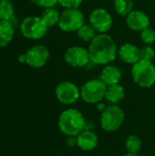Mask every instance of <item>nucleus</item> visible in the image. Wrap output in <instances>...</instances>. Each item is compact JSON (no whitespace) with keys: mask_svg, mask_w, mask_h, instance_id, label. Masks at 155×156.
<instances>
[{"mask_svg":"<svg viewBox=\"0 0 155 156\" xmlns=\"http://www.w3.org/2000/svg\"><path fill=\"white\" fill-rule=\"evenodd\" d=\"M117 46L113 38L105 34H99L90 42L89 47L90 59L98 65H107L117 56Z\"/></svg>","mask_w":155,"mask_h":156,"instance_id":"obj_1","label":"nucleus"},{"mask_svg":"<svg viewBox=\"0 0 155 156\" xmlns=\"http://www.w3.org/2000/svg\"><path fill=\"white\" fill-rule=\"evenodd\" d=\"M58 128L68 137H77L86 129V120L79 111L67 109L59 115Z\"/></svg>","mask_w":155,"mask_h":156,"instance_id":"obj_2","label":"nucleus"},{"mask_svg":"<svg viewBox=\"0 0 155 156\" xmlns=\"http://www.w3.org/2000/svg\"><path fill=\"white\" fill-rule=\"evenodd\" d=\"M132 76L141 88H151L155 84V66L151 61L140 59L132 65Z\"/></svg>","mask_w":155,"mask_h":156,"instance_id":"obj_3","label":"nucleus"},{"mask_svg":"<svg viewBox=\"0 0 155 156\" xmlns=\"http://www.w3.org/2000/svg\"><path fill=\"white\" fill-rule=\"evenodd\" d=\"M125 120V113L118 105L110 104L101 112L100 125L101 128L108 132L113 133L118 131L123 124Z\"/></svg>","mask_w":155,"mask_h":156,"instance_id":"obj_4","label":"nucleus"},{"mask_svg":"<svg viewBox=\"0 0 155 156\" xmlns=\"http://www.w3.org/2000/svg\"><path fill=\"white\" fill-rule=\"evenodd\" d=\"M107 85L100 80H90L80 89L81 99L90 104H96L105 99Z\"/></svg>","mask_w":155,"mask_h":156,"instance_id":"obj_5","label":"nucleus"},{"mask_svg":"<svg viewBox=\"0 0 155 156\" xmlns=\"http://www.w3.org/2000/svg\"><path fill=\"white\" fill-rule=\"evenodd\" d=\"M48 27L38 16H27L20 25V30L22 35L33 40L41 39L47 34Z\"/></svg>","mask_w":155,"mask_h":156,"instance_id":"obj_6","label":"nucleus"},{"mask_svg":"<svg viewBox=\"0 0 155 156\" xmlns=\"http://www.w3.org/2000/svg\"><path fill=\"white\" fill-rule=\"evenodd\" d=\"M84 24V16L79 8H66L58 21L59 28L64 32H74Z\"/></svg>","mask_w":155,"mask_h":156,"instance_id":"obj_7","label":"nucleus"},{"mask_svg":"<svg viewBox=\"0 0 155 156\" xmlns=\"http://www.w3.org/2000/svg\"><path fill=\"white\" fill-rule=\"evenodd\" d=\"M57 100L65 105H70L75 103L80 97V90L76 84L70 81L60 82L55 90Z\"/></svg>","mask_w":155,"mask_h":156,"instance_id":"obj_8","label":"nucleus"},{"mask_svg":"<svg viewBox=\"0 0 155 156\" xmlns=\"http://www.w3.org/2000/svg\"><path fill=\"white\" fill-rule=\"evenodd\" d=\"M64 59L69 65L74 68L85 67L90 61L89 50L79 46L69 48L65 52Z\"/></svg>","mask_w":155,"mask_h":156,"instance_id":"obj_9","label":"nucleus"},{"mask_svg":"<svg viewBox=\"0 0 155 156\" xmlns=\"http://www.w3.org/2000/svg\"><path fill=\"white\" fill-rule=\"evenodd\" d=\"M90 25L100 34H105L112 26V18L109 12L103 8H96L90 15Z\"/></svg>","mask_w":155,"mask_h":156,"instance_id":"obj_10","label":"nucleus"},{"mask_svg":"<svg viewBox=\"0 0 155 156\" xmlns=\"http://www.w3.org/2000/svg\"><path fill=\"white\" fill-rule=\"evenodd\" d=\"M26 63L32 68H42L45 66L49 58L48 49L43 45H37L29 48L26 53Z\"/></svg>","mask_w":155,"mask_h":156,"instance_id":"obj_11","label":"nucleus"},{"mask_svg":"<svg viewBox=\"0 0 155 156\" xmlns=\"http://www.w3.org/2000/svg\"><path fill=\"white\" fill-rule=\"evenodd\" d=\"M126 23L131 29L134 31H143L149 27L150 19L145 13L139 10H132L126 16Z\"/></svg>","mask_w":155,"mask_h":156,"instance_id":"obj_12","label":"nucleus"},{"mask_svg":"<svg viewBox=\"0 0 155 156\" xmlns=\"http://www.w3.org/2000/svg\"><path fill=\"white\" fill-rule=\"evenodd\" d=\"M118 54L122 61L132 65L137 63L141 59V49L131 43L123 44L120 48Z\"/></svg>","mask_w":155,"mask_h":156,"instance_id":"obj_13","label":"nucleus"},{"mask_svg":"<svg viewBox=\"0 0 155 156\" xmlns=\"http://www.w3.org/2000/svg\"><path fill=\"white\" fill-rule=\"evenodd\" d=\"M77 145L82 151H92L98 145V136L95 133L90 130H84L82 131L77 137Z\"/></svg>","mask_w":155,"mask_h":156,"instance_id":"obj_14","label":"nucleus"},{"mask_svg":"<svg viewBox=\"0 0 155 156\" xmlns=\"http://www.w3.org/2000/svg\"><path fill=\"white\" fill-rule=\"evenodd\" d=\"M122 76V70L118 67L114 65H108L102 69L100 79L107 86H111L114 84H119Z\"/></svg>","mask_w":155,"mask_h":156,"instance_id":"obj_15","label":"nucleus"},{"mask_svg":"<svg viewBox=\"0 0 155 156\" xmlns=\"http://www.w3.org/2000/svg\"><path fill=\"white\" fill-rule=\"evenodd\" d=\"M125 91L122 85L114 84L111 86H107L105 99L110 104L118 105L124 98Z\"/></svg>","mask_w":155,"mask_h":156,"instance_id":"obj_16","label":"nucleus"},{"mask_svg":"<svg viewBox=\"0 0 155 156\" xmlns=\"http://www.w3.org/2000/svg\"><path fill=\"white\" fill-rule=\"evenodd\" d=\"M14 37V27L10 21L0 20V47L7 46Z\"/></svg>","mask_w":155,"mask_h":156,"instance_id":"obj_17","label":"nucleus"},{"mask_svg":"<svg viewBox=\"0 0 155 156\" xmlns=\"http://www.w3.org/2000/svg\"><path fill=\"white\" fill-rule=\"evenodd\" d=\"M40 17L45 22V24L49 27L55 26L56 24H58L60 15L53 7H48V8H46L43 11Z\"/></svg>","mask_w":155,"mask_h":156,"instance_id":"obj_18","label":"nucleus"},{"mask_svg":"<svg viewBox=\"0 0 155 156\" xmlns=\"http://www.w3.org/2000/svg\"><path fill=\"white\" fill-rule=\"evenodd\" d=\"M78 37L85 41V42H91L96 37V30L91 25L83 24L77 31Z\"/></svg>","mask_w":155,"mask_h":156,"instance_id":"obj_19","label":"nucleus"},{"mask_svg":"<svg viewBox=\"0 0 155 156\" xmlns=\"http://www.w3.org/2000/svg\"><path fill=\"white\" fill-rule=\"evenodd\" d=\"M14 16V5L10 0H0V20L10 21Z\"/></svg>","mask_w":155,"mask_h":156,"instance_id":"obj_20","label":"nucleus"},{"mask_svg":"<svg viewBox=\"0 0 155 156\" xmlns=\"http://www.w3.org/2000/svg\"><path fill=\"white\" fill-rule=\"evenodd\" d=\"M114 7L116 12L122 16H127L133 8L132 0H114Z\"/></svg>","mask_w":155,"mask_h":156,"instance_id":"obj_21","label":"nucleus"},{"mask_svg":"<svg viewBox=\"0 0 155 156\" xmlns=\"http://www.w3.org/2000/svg\"><path fill=\"white\" fill-rule=\"evenodd\" d=\"M142 145H143V143L141 139L135 135H130L126 139L125 146H126L128 153L138 154L142 149Z\"/></svg>","mask_w":155,"mask_h":156,"instance_id":"obj_22","label":"nucleus"},{"mask_svg":"<svg viewBox=\"0 0 155 156\" xmlns=\"http://www.w3.org/2000/svg\"><path fill=\"white\" fill-rule=\"evenodd\" d=\"M141 38L146 45H150L155 41V32L151 27H147L141 31Z\"/></svg>","mask_w":155,"mask_h":156,"instance_id":"obj_23","label":"nucleus"},{"mask_svg":"<svg viewBox=\"0 0 155 156\" xmlns=\"http://www.w3.org/2000/svg\"><path fill=\"white\" fill-rule=\"evenodd\" d=\"M155 57V52L153 48L151 46H144L143 48H141V59L147 60L153 62Z\"/></svg>","mask_w":155,"mask_h":156,"instance_id":"obj_24","label":"nucleus"},{"mask_svg":"<svg viewBox=\"0 0 155 156\" xmlns=\"http://www.w3.org/2000/svg\"><path fill=\"white\" fill-rule=\"evenodd\" d=\"M58 3L65 8H79L82 0H58Z\"/></svg>","mask_w":155,"mask_h":156,"instance_id":"obj_25","label":"nucleus"},{"mask_svg":"<svg viewBox=\"0 0 155 156\" xmlns=\"http://www.w3.org/2000/svg\"><path fill=\"white\" fill-rule=\"evenodd\" d=\"M35 5L41 6V7H45V8H48V7H53L57 3H58V0H31Z\"/></svg>","mask_w":155,"mask_h":156,"instance_id":"obj_26","label":"nucleus"},{"mask_svg":"<svg viewBox=\"0 0 155 156\" xmlns=\"http://www.w3.org/2000/svg\"><path fill=\"white\" fill-rule=\"evenodd\" d=\"M18 60H19V62H21V63H26V54L20 55V56L18 57Z\"/></svg>","mask_w":155,"mask_h":156,"instance_id":"obj_27","label":"nucleus"},{"mask_svg":"<svg viewBox=\"0 0 155 156\" xmlns=\"http://www.w3.org/2000/svg\"><path fill=\"white\" fill-rule=\"evenodd\" d=\"M122 156H139L138 155V154H132V153H128V154H124V155Z\"/></svg>","mask_w":155,"mask_h":156,"instance_id":"obj_28","label":"nucleus"},{"mask_svg":"<svg viewBox=\"0 0 155 156\" xmlns=\"http://www.w3.org/2000/svg\"><path fill=\"white\" fill-rule=\"evenodd\" d=\"M104 1H106V0H104Z\"/></svg>","mask_w":155,"mask_h":156,"instance_id":"obj_29","label":"nucleus"}]
</instances>
